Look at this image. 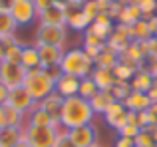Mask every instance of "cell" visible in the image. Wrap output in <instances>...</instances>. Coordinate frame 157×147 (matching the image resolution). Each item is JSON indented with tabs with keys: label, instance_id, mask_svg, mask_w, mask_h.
I'll return each mask as SVG.
<instances>
[{
	"label": "cell",
	"instance_id": "7a4b0ae2",
	"mask_svg": "<svg viewBox=\"0 0 157 147\" xmlns=\"http://www.w3.org/2000/svg\"><path fill=\"white\" fill-rule=\"evenodd\" d=\"M24 88L30 92V96L36 101H42L56 89V76L50 70L44 68H36V70L26 72V80H24Z\"/></svg>",
	"mask_w": 157,
	"mask_h": 147
},
{
	"label": "cell",
	"instance_id": "11a10c76",
	"mask_svg": "<svg viewBox=\"0 0 157 147\" xmlns=\"http://www.w3.org/2000/svg\"><path fill=\"white\" fill-rule=\"evenodd\" d=\"M117 2H123V0H117Z\"/></svg>",
	"mask_w": 157,
	"mask_h": 147
},
{
	"label": "cell",
	"instance_id": "d590c367",
	"mask_svg": "<svg viewBox=\"0 0 157 147\" xmlns=\"http://www.w3.org/2000/svg\"><path fill=\"white\" fill-rule=\"evenodd\" d=\"M84 46H94V48H105V40L98 38V36L90 34L88 30L84 32Z\"/></svg>",
	"mask_w": 157,
	"mask_h": 147
},
{
	"label": "cell",
	"instance_id": "5b68a950",
	"mask_svg": "<svg viewBox=\"0 0 157 147\" xmlns=\"http://www.w3.org/2000/svg\"><path fill=\"white\" fill-rule=\"evenodd\" d=\"M24 80H26V68L20 66V64H12L2 60L0 62V84L8 89H14L24 85Z\"/></svg>",
	"mask_w": 157,
	"mask_h": 147
},
{
	"label": "cell",
	"instance_id": "4dcf8cb0",
	"mask_svg": "<svg viewBox=\"0 0 157 147\" xmlns=\"http://www.w3.org/2000/svg\"><path fill=\"white\" fill-rule=\"evenodd\" d=\"M113 77H115V81H131L133 80V76H135V72L137 70H133V68H129V66H125V64H115L113 66Z\"/></svg>",
	"mask_w": 157,
	"mask_h": 147
},
{
	"label": "cell",
	"instance_id": "44dd1931",
	"mask_svg": "<svg viewBox=\"0 0 157 147\" xmlns=\"http://www.w3.org/2000/svg\"><path fill=\"white\" fill-rule=\"evenodd\" d=\"M24 139V127H4L0 131V147H16Z\"/></svg>",
	"mask_w": 157,
	"mask_h": 147
},
{
	"label": "cell",
	"instance_id": "d6a6232c",
	"mask_svg": "<svg viewBox=\"0 0 157 147\" xmlns=\"http://www.w3.org/2000/svg\"><path fill=\"white\" fill-rule=\"evenodd\" d=\"M129 93H131L129 81H115V85L111 88V96H113L115 101H125Z\"/></svg>",
	"mask_w": 157,
	"mask_h": 147
},
{
	"label": "cell",
	"instance_id": "7c38bea8",
	"mask_svg": "<svg viewBox=\"0 0 157 147\" xmlns=\"http://www.w3.org/2000/svg\"><path fill=\"white\" fill-rule=\"evenodd\" d=\"M40 54V66L44 70H54V68H60V62L64 58V48L58 46H36Z\"/></svg>",
	"mask_w": 157,
	"mask_h": 147
},
{
	"label": "cell",
	"instance_id": "9f6ffc18",
	"mask_svg": "<svg viewBox=\"0 0 157 147\" xmlns=\"http://www.w3.org/2000/svg\"><path fill=\"white\" fill-rule=\"evenodd\" d=\"M155 38H157V34H155Z\"/></svg>",
	"mask_w": 157,
	"mask_h": 147
},
{
	"label": "cell",
	"instance_id": "4fadbf2b",
	"mask_svg": "<svg viewBox=\"0 0 157 147\" xmlns=\"http://www.w3.org/2000/svg\"><path fill=\"white\" fill-rule=\"evenodd\" d=\"M78 89H80V77L70 76V74H60V76L56 77V89H54V92H56L58 96H62L64 100L66 97L78 96Z\"/></svg>",
	"mask_w": 157,
	"mask_h": 147
},
{
	"label": "cell",
	"instance_id": "cb8c5ba5",
	"mask_svg": "<svg viewBox=\"0 0 157 147\" xmlns=\"http://www.w3.org/2000/svg\"><path fill=\"white\" fill-rule=\"evenodd\" d=\"M20 66L28 70H36V68H42L40 66V54H38V48L36 46H24L22 50V60H20Z\"/></svg>",
	"mask_w": 157,
	"mask_h": 147
},
{
	"label": "cell",
	"instance_id": "603a6c76",
	"mask_svg": "<svg viewBox=\"0 0 157 147\" xmlns=\"http://www.w3.org/2000/svg\"><path fill=\"white\" fill-rule=\"evenodd\" d=\"M113 101L115 100H113V96H111V92H98L96 96L90 100V105H92L94 113H101V115H104L105 109L109 107Z\"/></svg>",
	"mask_w": 157,
	"mask_h": 147
},
{
	"label": "cell",
	"instance_id": "ffe728a7",
	"mask_svg": "<svg viewBox=\"0 0 157 147\" xmlns=\"http://www.w3.org/2000/svg\"><path fill=\"white\" fill-rule=\"evenodd\" d=\"M38 105L44 109L46 113H50V115L54 117V119L60 123V113H62V105H64V97L58 96L56 92L50 93L48 97H44L42 101H38Z\"/></svg>",
	"mask_w": 157,
	"mask_h": 147
},
{
	"label": "cell",
	"instance_id": "db71d44e",
	"mask_svg": "<svg viewBox=\"0 0 157 147\" xmlns=\"http://www.w3.org/2000/svg\"><path fill=\"white\" fill-rule=\"evenodd\" d=\"M92 147H101V145H92Z\"/></svg>",
	"mask_w": 157,
	"mask_h": 147
},
{
	"label": "cell",
	"instance_id": "681fc988",
	"mask_svg": "<svg viewBox=\"0 0 157 147\" xmlns=\"http://www.w3.org/2000/svg\"><path fill=\"white\" fill-rule=\"evenodd\" d=\"M54 2H56V4H58V6H62V8H66V6H68V4H70V2H72V0H54Z\"/></svg>",
	"mask_w": 157,
	"mask_h": 147
},
{
	"label": "cell",
	"instance_id": "ba28073f",
	"mask_svg": "<svg viewBox=\"0 0 157 147\" xmlns=\"http://www.w3.org/2000/svg\"><path fill=\"white\" fill-rule=\"evenodd\" d=\"M36 104H38V101H36L34 97L30 96V92H28L24 85H20V88H14V89H8L6 105H10V107L18 109V111L24 113V115H28V113H30L32 109L36 107Z\"/></svg>",
	"mask_w": 157,
	"mask_h": 147
},
{
	"label": "cell",
	"instance_id": "bcb514c9",
	"mask_svg": "<svg viewBox=\"0 0 157 147\" xmlns=\"http://www.w3.org/2000/svg\"><path fill=\"white\" fill-rule=\"evenodd\" d=\"M10 2L12 0H0V12H10Z\"/></svg>",
	"mask_w": 157,
	"mask_h": 147
},
{
	"label": "cell",
	"instance_id": "8992f818",
	"mask_svg": "<svg viewBox=\"0 0 157 147\" xmlns=\"http://www.w3.org/2000/svg\"><path fill=\"white\" fill-rule=\"evenodd\" d=\"M66 26H46L40 24L36 30V46H58L64 48Z\"/></svg>",
	"mask_w": 157,
	"mask_h": 147
},
{
	"label": "cell",
	"instance_id": "d6986e66",
	"mask_svg": "<svg viewBox=\"0 0 157 147\" xmlns=\"http://www.w3.org/2000/svg\"><path fill=\"white\" fill-rule=\"evenodd\" d=\"M125 104V107H127V111H147V109L151 107V104L153 101L149 100V96L147 93H141V92H133L131 89V93L127 96V100L123 101Z\"/></svg>",
	"mask_w": 157,
	"mask_h": 147
},
{
	"label": "cell",
	"instance_id": "f35d334b",
	"mask_svg": "<svg viewBox=\"0 0 157 147\" xmlns=\"http://www.w3.org/2000/svg\"><path fill=\"white\" fill-rule=\"evenodd\" d=\"M54 147H76L72 141H70V137H68V129L58 131V139H56V143H54Z\"/></svg>",
	"mask_w": 157,
	"mask_h": 147
},
{
	"label": "cell",
	"instance_id": "277c9868",
	"mask_svg": "<svg viewBox=\"0 0 157 147\" xmlns=\"http://www.w3.org/2000/svg\"><path fill=\"white\" fill-rule=\"evenodd\" d=\"M24 139L30 143V147H54V143L58 139V129L24 125Z\"/></svg>",
	"mask_w": 157,
	"mask_h": 147
},
{
	"label": "cell",
	"instance_id": "484cf974",
	"mask_svg": "<svg viewBox=\"0 0 157 147\" xmlns=\"http://www.w3.org/2000/svg\"><path fill=\"white\" fill-rule=\"evenodd\" d=\"M2 111H4V121H6L8 127H24V113H20L18 109L10 107L6 104L2 105Z\"/></svg>",
	"mask_w": 157,
	"mask_h": 147
},
{
	"label": "cell",
	"instance_id": "b9f144b4",
	"mask_svg": "<svg viewBox=\"0 0 157 147\" xmlns=\"http://www.w3.org/2000/svg\"><path fill=\"white\" fill-rule=\"evenodd\" d=\"M115 147H135V143H133V139H129V137H119L117 135Z\"/></svg>",
	"mask_w": 157,
	"mask_h": 147
},
{
	"label": "cell",
	"instance_id": "e575fe53",
	"mask_svg": "<svg viewBox=\"0 0 157 147\" xmlns=\"http://www.w3.org/2000/svg\"><path fill=\"white\" fill-rule=\"evenodd\" d=\"M135 147H153L155 145V139H153V133L147 131V129H141V131L135 135L133 139Z\"/></svg>",
	"mask_w": 157,
	"mask_h": 147
},
{
	"label": "cell",
	"instance_id": "836d02e7",
	"mask_svg": "<svg viewBox=\"0 0 157 147\" xmlns=\"http://www.w3.org/2000/svg\"><path fill=\"white\" fill-rule=\"evenodd\" d=\"M137 6H139V10H141L143 20H147V18H151V16L157 14V0H139Z\"/></svg>",
	"mask_w": 157,
	"mask_h": 147
},
{
	"label": "cell",
	"instance_id": "f907efd6",
	"mask_svg": "<svg viewBox=\"0 0 157 147\" xmlns=\"http://www.w3.org/2000/svg\"><path fill=\"white\" fill-rule=\"evenodd\" d=\"M4 54H6V48H4L2 40H0V62H2V60H4Z\"/></svg>",
	"mask_w": 157,
	"mask_h": 147
},
{
	"label": "cell",
	"instance_id": "d4e9b609",
	"mask_svg": "<svg viewBox=\"0 0 157 147\" xmlns=\"http://www.w3.org/2000/svg\"><path fill=\"white\" fill-rule=\"evenodd\" d=\"M117 64V54L111 52L109 48H104L100 52L96 60H94V68H107V70H113V66Z\"/></svg>",
	"mask_w": 157,
	"mask_h": 147
},
{
	"label": "cell",
	"instance_id": "8fae6325",
	"mask_svg": "<svg viewBox=\"0 0 157 147\" xmlns=\"http://www.w3.org/2000/svg\"><path fill=\"white\" fill-rule=\"evenodd\" d=\"M104 119L111 129H115V131L121 129L123 125L127 123V107H125V104H123V101H113V104L105 109Z\"/></svg>",
	"mask_w": 157,
	"mask_h": 147
},
{
	"label": "cell",
	"instance_id": "74e56055",
	"mask_svg": "<svg viewBox=\"0 0 157 147\" xmlns=\"http://www.w3.org/2000/svg\"><path fill=\"white\" fill-rule=\"evenodd\" d=\"M123 10V2H117V0H113V2L109 4V8H107V16H109L111 20H117L119 14H121Z\"/></svg>",
	"mask_w": 157,
	"mask_h": 147
},
{
	"label": "cell",
	"instance_id": "ac0fdd59",
	"mask_svg": "<svg viewBox=\"0 0 157 147\" xmlns=\"http://www.w3.org/2000/svg\"><path fill=\"white\" fill-rule=\"evenodd\" d=\"M94 84L98 85L100 92H111V88L115 85V77H113V72L107 70V68H94L92 76Z\"/></svg>",
	"mask_w": 157,
	"mask_h": 147
},
{
	"label": "cell",
	"instance_id": "60d3db41",
	"mask_svg": "<svg viewBox=\"0 0 157 147\" xmlns=\"http://www.w3.org/2000/svg\"><path fill=\"white\" fill-rule=\"evenodd\" d=\"M82 50H84V52H86V54H88V56H90V58H92V60H96L98 56H100V52L104 50V48H94V46H82Z\"/></svg>",
	"mask_w": 157,
	"mask_h": 147
},
{
	"label": "cell",
	"instance_id": "4316f807",
	"mask_svg": "<svg viewBox=\"0 0 157 147\" xmlns=\"http://www.w3.org/2000/svg\"><path fill=\"white\" fill-rule=\"evenodd\" d=\"M149 38H153L149 26H147V20H139L131 26V40H137V42H147Z\"/></svg>",
	"mask_w": 157,
	"mask_h": 147
},
{
	"label": "cell",
	"instance_id": "e0dca14e",
	"mask_svg": "<svg viewBox=\"0 0 157 147\" xmlns=\"http://www.w3.org/2000/svg\"><path fill=\"white\" fill-rule=\"evenodd\" d=\"M38 18H40V24H46V26H66V12L58 4H54L52 8L40 12Z\"/></svg>",
	"mask_w": 157,
	"mask_h": 147
},
{
	"label": "cell",
	"instance_id": "8d00e7d4",
	"mask_svg": "<svg viewBox=\"0 0 157 147\" xmlns=\"http://www.w3.org/2000/svg\"><path fill=\"white\" fill-rule=\"evenodd\" d=\"M141 131L137 125H131V123H125L121 129H117V135L119 137H129V139H135V135Z\"/></svg>",
	"mask_w": 157,
	"mask_h": 147
},
{
	"label": "cell",
	"instance_id": "7bdbcfd3",
	"mask_svg": "<svg viewBox=\"0 0 157 147\" xmlns=\"http://www.w3.org/2000/svg\"><path fill=\"white\" fill-rule=\"evenodd\" d=\"M147 96H149V100L153 101V104H157V77L153 80V85H151V89L147 92Z\"/></svg>",
	"mask_w": 157,
	"mask_h": 147
},
{
	"label": "cell",
	"instance_id": "f546056e",
	"mask_svg": "<svg viewBox=\"0 0 157 147\" xmlns=\"http://www.w3.org/2000/svg\"><path fill=\"white\" fill-rule=\"evenodd\" d=\"M16 28L18 26L10 16V12H0V36H14Z\"/></svg>",
	"mask_w": 157,
	"mask_h": 147
},
{
	"label": "cell",
	"instance_id": "816d5d0a",
	"mask_svg": "<svg viewBox=\"0 0 157 147\" xmlns=\"http://www.w3.org/2000/svg\"><path fill=\"white\" fill-rule=\"evenodd\" d=\"M16 147H30V143H28V141H26V139H22V141H20V143H18V145H16Z\"/></svg>",
	"mask_w": 157,
	"mask_h": 147
},
{
	"label": "cell",
	"instance_id": "f6af8a7d",
	"mask_svg": "<svg viewBox=\"0 0 157 147\" xmlns=\"http://www.w3.org/2000/svg\"><path fill=\"white\" fill-rule=\"evenodd\" d=\"M8 100V88H4L2 84H0V105H4Z\"/></svg>",
	"mask_w": 157,
	"mask_h": 147
},
{
	"label": "cell",
	"instance_id": "30bf717a",
	"mask_svg": "<svg viewBox=\"0 0 157 147\" xmlns=\"http://www.w3.org/2000/svg\"><path fill=\"white\" fill-rule=\"evenodd\" d=\"M68 137H70V141H72L76 147H92V145H98V127L94 123L82 125V127L70 129Z\"/></svg>",
	"mask_w": 157,
	"mask_h": 147
},
{
	"label": "cell",
	"instance_id": "5bb4252c",
	"mask_svg": "<svg viewBox=\"0 0 157 147\" xmlns=\"http://www.w3.org/2000/svg\"><path fill=\"white\" fill-rule=\"evenodd\" d=\"M26 125H32V127H56L58 131H60V127H62L50 113H46L38 104H36V107L28 113V123Z\"/></svg>",
	"mask_w": 157,
	"mask_h": 147
},
{
	"label": "cell",
	"instance_id": "9c48e42d",
	"mask_svg": "<svg viewBox=\"0 0 157 147\" xmlns=\"http://www.w3.org/2000/svg\"><path fill=\"white\" fill-rule=\"evenodd\" d=\"M131 44V26H123V24H115L111 36L107 38L105 48H109L115 54H121V52L127 50V46Z\"/></svg>",
	"mask_w": 157,
	"mask_h": 147
},
{
	"label": "cell",
	"instance_id": "6da1fadb",
	"mask_svg": "<svg viewBox=\"0 0 157 147\" xmlns=\"http://www.w3.org/2000/svg\"><path fill=\"white\" fill-rule=\"evenodd\" d=\"M94 115L96 113L92 111V105H90L88 100H84L80 96L66 97L64 105H62V113H60V125L70 131V129L92 123Z\"/></svg>",
	"mask_w": 157,
	"mask_h": 147
},
{
	"label": "cell",
	"instance_id": "52a82bcc",
	"mask_svg": "<svg viewBox=\"0 0 157 147\" xmlns=\"http://www.w3.org/2000/svg\"><path fill=\"white\" fill-rule=\"evenodd\" d=\"M10 16L14 18L16 26H30L38 18V12H36V6L32 0H12Z\"/></svg>",
	"mask_w": 157,
	"mask_h": 147
},
{
	"label": "cell",
	"instance_id": "6f0895ef",
	"mask_svg": "<svg viewBox=\"0 0 157 147\" xmlns=\"http://www.w3.org/2000/svg\"><path fill=\"white\" fill-rule=\"evenodd\" d=\"M155 127H157V123H155Z\"/></svg>",
	"mask_w": 157,
	"mask_h": 147
},
{
	"label": "cell",
	"instance_id": "2e32d148",
	"mask_svg": "<svg viewBox=\"0 0 157 147\" xmlns=\"http://www.w3.org/2000/svg\"><path fill=\"white\" fill-rule=\"evenodd\" d=\"M153 80H155V77L151 76L149 68H147V66H143V68H139V70L135 72L133 80L129 81V85H131V89H133V92L147 93V92L151 89V85H153Z\"/></svg>",
	"mask_w": 157,
	"mask_h": 147
},
{
	"label": "cell",
	"instance_id": "f1b7e54d",
	"mask_svg": "<svg viewBox=\"0 0 157 147\" xmlns=\"http://www.w3.org/2000/svg\"><path fill=\"white\" fill-rule=\"evenodd\" d=\"M98 92H100V89H98V85L94 84L92 77H84V80H80V89H78V96H80V97H84V100L90 101Z\"/></svg>",
	"mask_w": 157,
	"mask_h": 147
},
{
	"label": "cell",
	"instance_id": "c3c4849f",
	"mask_svg": "<svg viewBox=\"0 0 157 147\" xmlns=\"http://www.w3.org/2000/svg\"><path fill=\"white\" fill-rule=\"evenodd\" d=\"M6 127V121H4V111H2V105H0V131Z\"/></svg>",
	"mask_w": 157,
	"mask_h": 147
},
{
	"label": "cell",
	"instance_id": "7dc6e473",
	"mask_svg": "<svg viewBox=\"0 0 157 147\" xmlns=\"http://www.w3.org/2000/svg\"><path fill=\"white\" fill-rule=\"evenodd\" d=\"M147 68H149L151 76H153V77H157V60H155V62H151V64H149V66H147Z\"/></svg>",
	"mask_w": 157,
	"mask_h": 147
},
{
	"label": "cell",
	"instance_id": "3957f363",
	"mask_svg": "<svg viewBox=\"0 0 157 147\" xmlns=\"http://www.w3.org/2000/svg\"><path fill=\"white\" fill-rule=\"evenodd\" d=\"M60 72L84 80V77L92 76L94 60L90 58L82 48H78V50H68V52H64V58H62V62H60Z\"/></svg>",
	"mask_w": 157,
	"mask_h": 147
},
{
	"label": "cell",
	"instance_id": "83f0119b",
	"mask_svg": "<svg viewBox=\"0 0 157 147\" xmlns=\"http://www.w3.org/2000/svg\"><path fill=\"white\" fill-rule=\"evenodd\" d=\"M66 26L72 28V30H76V32H86V30L90 28V20L86 18V16L82 14V10H80V12H76V14L68 16V20H66Z\"/></svg>",
	"mask_w": 157,
	"mask_h": 147
},
{
	"label": "cell",
	"instance_id": "7402d4cb",
	"mask_svg": "<svg viewBox=\"0 0 157 147\" xmlns=\"http://www.w3.org/2000/svg\"><path fill=\"white\" fill-rule=\"evenodd\" d=\"M143 16L141 10H139L137 4H123V10L117 18V24H123V26H133L135 22H139Z\"/></svg>",
	"mask_w": 157,
	"mask_h": 147
},
{
	"label": "cell",
	"instance_id": "ab89813d",
	"mask_svg": "<svg viewBox=\"0 0 157 147\" xmlns=\"http://www.w3.org/2000/svg\"><path fill=\"white\" fill-rule=\"evenodd\" d=\"M32 2H34V6H36V12H44V10H48V8H52L54 4V0H32Z\"/></svg>",
	"mask_w": 157,
	"mask_h": 147
},
{
	"label": "cell",
	"instance_id": "91938a15",
	"mask_svg": "<svg viewBox=\"0 0 157 147\" xmlns=\"http://www.w3.org/2000/svg\"><path fill=\"white\" fill-rule=\"evenodd\" d=\"M0 38H2V36H0Z\"/></svg>",
	"mask_w": 157,
	"mask_h": 147
},
{
	"label": "cell",
	"instance_id": "f5cc1de1",
	"mask_svg": "<svg viewBox=\"0 0 157 147\" xmlns=\"http://www.w3.org/2000/svg\"><path fill=\"white\" fill-rule=\"evenodd\" d=\"M151 133H153V139H155V145H157V127H155V129H153Z\"/></svg>",
	"mask_w": 157,
	"mask_h": 147
},
{
	"label": "cell",
	"instance_id": "1f68e13d",
	"mask_svg": "<svg viewBox=\"0 0 157 147\" xmlns=\"http://www.w3.org/2000/svg\"><path fill=\"white\" fill-rule=\"evenodd\" d=\"M82 14H84L86 18L90 20V24H92L94 20H96L98 16L101 14V10H100V4H98V0H86V2L82 4Z\"/></svg>",
	"mask_w": 157,
	"mask_h": 147
},
{
	"label": "cell",
	"instance_id": "680465c9",
	"mask_svg": "<svg viewBox=\"0 0 157 147\" xmlns=\"http://www.w3.org/2000/svg\"><path fill=\"white\" fill-rule=\"evenodd\" d=\"M153 147H157V145H153Z\"/></svg>",
	"mask_w": 157,
	"mask_h": 147
},
{
	"label": "cell",
	"instance_id": "9a60e30c",
	"mask_svg": "<svg viewBox=\"0 0 157 147\" xmlns=\"http://www.w3.org/2000/svg\"><path fill=\"white\" fill-rule=\"evenodd\" d=\"M88 32L107 42V38H109V36H111V32H113V20H111L109 16H107V12H101V14L98 16V18L94 20L92 24H90Z\"/></svg>",
	"mask_w": 157,
	"mask_h": 147
},
{
	"label": "cell",
	"instance_id": "ee69618b",
	"mask_svg": "<svg viewBox=\"0 0 157 147\" xmlns=\"http://www.w3.org/2000/svg\"><path fill=\"white\" fill-rule=\"evenodd\" d=\"M147 26H149V30H151V34H157V14L155 16H151V18H147Z\"/></svg>",
	"mask_w": 157,
	"mask_h": 147
}]
</instances>
